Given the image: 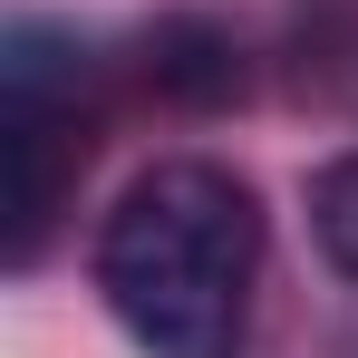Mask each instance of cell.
Returning <instances> with one entry per match:
<instances>
[{
	"mask_svg": "<svg viewBox=\"0 0 358 358\" xmlns=\"http://www.w3.org/2000/svg\"><path fill=\"white\" fill-rule=\"evenodd\" d=\"M78 107H39V97H0V155H10V262H39L49 213H59L68 155H78Z\"/></svg>",
	"mask_w": 358,
	"mask_h": 358,
	"instance_id": "cell-2",
	"label": "cell"
},
{
	"mask_svg": "<svg viewBox=\"0 0 358 358\" xmlns=\"http://www.w3.org/2000/svg\"><path fill=\"white\" fill-rule=\"evenodd\" d=\"M310 242L329 252L339 281H358V155H329L310 175Z\"/></svg>",
	"mask_w": 358,
	"mask_h": 358,
	"instance_id": "cell-4",
	"label": "cell"
},
{
	"mask_svg": "<svg viewBox=\"0 0 358 358\" xmlns=\"http://www.w3.org/2000/svg\"><path fill=\"white\" fill-rule=\"evenodd\" d=\"M262 281V203L233 165H145L97 233V291L145 358H242Z\"/></svg>",
	"mask_w": 358,
	"mask_h": 358,
	"instance_id": "cell-1",
	"label": "cell"
},
{
	"mask_svg": "<svg viewBox=\"0 0 358 358\" xmlns=\"http://www.w3.org/2000/svg\"><path fill=\"white\" fill-rule=\"evenodd\" d=\"M155 78L175 97H194V107H223L233 97V39L203 29V20H165L155 29Z\"/></svg>",
	"mask_w": 358,
	"mask_h": 358,
	"instance_id": "cell-3",
	"label": "cell"
}]
</instances>
